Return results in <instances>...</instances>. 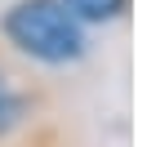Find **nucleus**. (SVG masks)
<instances>
[{"label":"nucleus","instance_id":"nucleus-1","mask_svg":"<svg viewBox=\"0 0 147 147\" xmlns=\"http://www.w3.org/2000/svg\"><path fill=\"white\" fill-rule=\"evenodd\" d=\"M0 31L18 54L49 63V67L76 63L85 54V22H76L67 13L63 0H18L0 18Z\"/></svg>","mask_w":147,"mask_h":147},{"label":"nucleus","instance_id":"nucleus-2","mask_svg":"<svg viewBox=\"0 0 147 147\" xmlns=\"http://www.w3.org/2000/svg\"><path fill=\"white\" fill-rule=\"evenodd\" d=\"M63 5L76 22H116L129 9V0H63Z\"/></svg>","mask_w":147,"mask_h":147},{"label":"nucleus","instance_id":"nucleus-3","mask_svg":"<svg viewBox=\"0 0 147 147\" xmlns=\"http://www.w3.org/2000/svg\"><path fill=\"white\" fill-rule=\"evenodd\" d=\"M22 111H27V102H22L18 94H9V89L0 94V138L9 134L13 125H22Z\"/></svg>","mask_w":147,"mask_h":147},{"label":"nucleus","instance_id":"nucleus-4","mask_svg":"<svg viewBox=\"0 0 147 147\" xmlns=\"http://www.w3.org/2000/svg\"><path fill=\"white\" fill-rule=\"evenodd\" d=\"M5 89H9V80H5V67H0V94H5Z\"/></svg>","mask_w":147,"mask_h":147}]
</instances>
